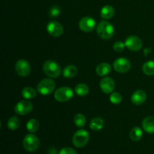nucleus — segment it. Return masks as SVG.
Instances as JSON below:
<instances>
[{"label":"nucleus","instance_id":"obj_1","mask_svg":"<svg viewBox=\"0 0 154 154\" xmlns=\"http://www.w3.org/2000/svg\"><path fill=\"white\" fill-rule=\"evenodd\" d=\"M97 34L101 38L108 40L113 37L114 34V27L111 23L106 20H102L98 23L96 26Z\"/></svg>","mask_w":154,"mask_h":154},{"label":"nucleus","instance_id":"obj_2","mask_svg":"<svg viewBox=\"0 0 154 154\" xmlns=\"http://www.w3.org/2000/svg\"><path fill=\"white\" fill-rule=\"evenodd\" d=\"M43 71L45 75L51 78H57L61 74V67L53 60H48L43 65Z\"/></svg>","mask_w":154,"mask_h":154},{"label":"nucleus","instance_id":"obj_3","mask_svg":"<svg viewBox=\"0 0 154 154\" xmlns=\"http://www.w3.org/2000/svg\"><path fill=\"white\" fill-rule=\"evenodd\" d=\"M89 140H90L89 132L85 129H80L74 134L72 142L76 147L82 148L88 144Z\"/></svg>","mask_w":154,"mask_h":154},{"label":"nucleus","instance_id":"obj_4","mask_svg":"<svg viewBox=\"0 0 154 154\" xmlns=\"http://www.w3.org/2000/svg\"><path fill=\"white\" fill-rule=\"evenodd\" d=\"M23 146L26 151L35 152L38 149L40 146V141L34 134H28L24 137L23 140Z\"/></svg>","mask_w":154,"mask_h":154},{"label":"nucleus","instance_id":"obj_5","mask_svg":"<svg viewBox=\"0 0 154 154\" xmlns=\"http://www.w3.org/2000/svg\"><path fill=\"white\" fill-rule=\"evenodd\" d=\"M55 82L52 79L45 78L42 80L37 86V91L42 96H48L54 91Z\"/></svg>","mask_w":154,"mask_h":154},{"label":"nucleus","instance_id":"obj_6","mask_svg":"<svg viewBox=\"0 0 154 154\" xmlns=\"http://www.w3.org/2000/svg\"><path fill=\"white\" fill-rule=\"evenodd\" d=\"M74 96V92L69 87H63L57 89L54 93V98L57 102H66L71 100Z\"/></svg>","mask_w":154,"mask_h":154},{"label":"nucleus","instance_id":"obj_7","mask_svg":"<svg viewBox=\"0 0 154 154\" xmlns=\"http://www.w3.org/2000/svg\"><path fill=\"white\" fill-rule=\"evenodd\" d=\"M33 109V105L28 99L22 100L16 104L14 107V111L19 115L23 116L29 114Z\"/></svg>","mask_w":154,"mask_h":154},{"label":"nucleus","instance_id":"obj_8","mask_svg":"<svg viewBox=\"0 0 154 154\" xmlns=\"http://www.w3.org/2000/svg\"><path fill=\"white\" fill-rule=\"evenodd\" d=\"M114 70L118 73H126L131 69V63L129 60L124 57H120L114 60Z\"/></svg>","mask_w":154,"mask_h":154},{"label":"nucleus","instance_id":"obj_9","mask_svg":"<svg viewBox=\"0 0 154 154\" xmlns=\"http://www.w3.org/2000/svg\"><path fill=\"white\" fill-rule=\"evenodd\" d=\"M15 71L20 77L26 78L29 76L31 72V67H30L29 63L26 60H20L17 62L15 65Z\"/></svg>","mask_w":154,"mask_h":154},{"label":"nucleus","instance_id":"obj_10","mask_svg":"<svg viewBox=\"0 0 154 154\" xmlns=\"http://www.w3.org/2000/svg\"><path fill=\"white\" fill-rule=\"evenodd\" d=\"M125 45L132 51H138L142 48L143 43L140 38L135 35H130L126 39Z\"/></svg>","mask_w":154,"mask_h":154},{"label":"nucleus","instance_id":"obj_11","mask_svg":"<svg viewBox=\"0 0 154 154\" xmlns=\"http://www.w3.org/2000/svg\"><path fill=\"white\" fill-rule=\"evenodd\" d=\"M47 31L52 37H60L63 33V27L59 22L53 20L47 25Z\"/></svg>","mask_w":154,"mask_h":154},{"label":"nucleus","instance_id":"obj_12","mask_svg":"<svg viewBox=\"0 0 154 154\" xmlns=\"http://www.w3.org/2000/svg\"><path fill=\"white\" fill-rule=\"evenodd\" d=\"M96 20L90 17H84L79 22V28L84 32H92L96 28Z\"/></svg>","mask_w":154,"mask_h":154},{"label":"nucleus","instance_id":"obj_13","mask_svg":"<svg viewBox=\"0 0 154 154\" xmlns=\"http://www.w3.org/2000/svg\"><path fill=\"white\" fill-rule=\"evenodd\" d=\"M100 88L105 94H111L115 88V82L110 77H105L100 81Z\"/></svg>","mask_w":154,"mask_h":154},{"label":"nucleus","instance_id":"obj_14","mask_svg":"<svg viewBox=\"0 0 154 154\" xmlns=\"http://www.w3.org/2000/svg\"><path fill=\"white\" fill-rule=\"evenodd\" d=\"M146 99H147V94L144 90H136L132 95V97H131L132 102L135 105H142L145 102Z\"/></svg>","mask_w":154,"mask_h":154},{"label":"nucleus","instance_id":"obj_15","mask_svg":"<svg viewBox=\"0 0 154 154\" xmlns=\"http://www.w3.org/2000/svg\"><path fill=\"white\" fill-rule=\"evenodd\" d=\"M142 127L146 132L149 134L154 133V117L149 116L142 121Z\"/></svg>","mask_w":154,"mask_h":154},{"label":"nucleus","instance_id":"obj_16","mask_svg":"<svg viewBox=\"0 0 154 154\" xmlns=\"http://www.w3.org/2000/svg\"><path fill=\"white\" fill-rule=\"evenodd\" d=\"M111 66L108 63H100L97 66L96 69V72L99 76L105 77L111 72Z\"/></svg>","mask_w":154,"mask_h":154},{"label":"nucleus","instance_id":"obj_17","mask_svg":"<svg viewBox=\"0 0 154 154\" xmlns=\"http://www.w3.org/2000/svg\"><path fill=\"white\" fill-rule=\"evenodd\" d=\"M114 14H115V10H114V7L110 5H105L102 9H101L100 16L101 17L103 18V19H111V18L114 16Z\"/></svg>","mask_w":154,"mask_h":154},{"label":"nucleus","instance_id":"obj_18","mask_svg":"<svg viewBox=\"0 0 154 154\" xmlns=\"http://www.w3.org/2000/svg\"><path fill=\"white\" fill-rule=\"evenodd\" d=\"M105 122L102 117H94L90 123V128L93 131H100L103 129Z\"/></svg>","mask_w":154,"mask_h":154},{"label":"nucleus","instance_id":"obj_19","mask_svg":"<svg viewBox=\"0 0 154 154\" xmlns=\"http://www.w3.org/2000/svg\"><path fill=\"white\" fill-rule=\"evenodd\" d=\"M78 74V69L73 65H69L63 71V75L66 78H72Z\"/></svg>","mask_w":154,"mask_h":154},{"label":"nucleus","instance_id":"obj_20","mask_svg":"<svg viewBox=\"0 0 154 154\" xmlns=\"http://www.w3.org/2000/svg\"><path fill=\"white\" fill-rule=\"evenodd\" d=\"M131 140L133 141H138L142 138L143 136V131L140 127H134L133 129L131 130L130 134H129Z\"/></svg>","mask_w":154,"mask_h":154},{"label":"nucleus","instance_id":"obj_21","mask_svg":"<svg viewBox=\"0 0 154 154\" xmlns=\"http://www.w3.org/2000/svg\"><path fill=\"white\" fill-rule=\"evenodd\" d=\"M22 96L26 99H34L36 96V90H35L33 87H26L25 88H23V90H22Z\"/></svg>","mask_w":154,"mask_h":154},{"label":"nucleus","instance_id":"obj_22","mask_svg":"<svg viewBox=\"0 0 154 154\" xmlns=\"http://www.w3.org/2000/svg\"><path fill=\"white\" fill-rule=\"evenodd\" d=\"M75 91L76 94L79 96H85L90 92L89 87L85 84H79L75 87Z\"/></svg>","mask_w":154,"mask_h":154},{"label":"nucleus","instance_id":"obj_23","mask_svg":"<svg viewBox=\"0 0 154 154\" xmlns=\"http://www.w3.org/2000/svg\"><path fill=\"white\" fill-rule=\"evenodd\" d=\"M142 71L148 76L154 75V61H147L143 65Z\"/></svg>","mask_w":154,"mask_h":154},{"label":"nucleus","instance_id":"obj_24","mask_svg":"<svg viewBox=\"0 0 154 154\" xmlns=\"http://www.w3.org/2000/svg\"><path fill=\"white\" fill-rule=\"evenodd\" d=\"M26 129L30 133H35L39 129V123L35 119H31L26 124Z\"/></svg>","mask_w":154,"mask_h":154},{"label":"nucleus","instance_id":"obj_25","mask_svg":"<svg viewBox=\"0 0 154 154\" xmlns=\"http://www.w3.org/2000/svg\"><path fill=\"white\" fill-rule=\"evenodd\" d=\"M87 119L83 114H77L74 117V123L75 126L78 128H82L85 126Z\"/></svg>","mask_w":154,"mask_h":154},{"label":"nucleus","instance_id":"obj_26","mask_svg":"<svg viewBox=\"0 0 154 154\" xmlns=\"http://www.w3.org/2000/svg\"><path fill=\"white\" fill-rule=\"evenodd\" d=\"M20 126V120L16 116H13V117H10V119L8 121V127L10 130L14 131L18 129Z\"/></svg>","mask_w":154,"mask_h":154},{"label":"nucleus","instance_id":"obj_27","mask_svg":"<svg viewBox=\"0 0 154 154\" xmlns=\"http://www.w3.org/2000/svg\"><path fill=\"white\" fill-rule=\"evenodd\" d=\"M122 100H123V97L118 92H113L110 95V101L112 104L118 105V104L121 103Z\"/></svg>","mask_w":154,"mask_h":154},{"label":"nucleus","instance_id":"obj_28","mask_svg":"<svg viewBox=\"0 0 154 154\" xmlns=\"http://www.w3.org/2000/svg\"><path fill=\"white\" fill-rule=\"evenodd\" d=\"M60 13H61V9L57 5L52 6L49 10V15L51 17H57Z\"/></svg>","mask_w":154,"mask_h":154},{"label":"nucleus","instance_id":"obj_29","mask_svg":"<svg viewBox=\"0 0 154 154\" xmlns=\"http://www.w3.org/2000/svg\"><path fill=\"white\" fill-rule=\"evenodd\" d=\"M125 47H126L125 43L120 42V41L116 42L114 44V45H113V48H114V51L117 53H120V52H122V51H123Z\"/></svg>","mask_w":154,"mask_h":154},{"label":"nucleus","instance_id":"obj_30","mask_svg":"<svg viewBox=\"0 0 154 154\" xmlns=\"http://www.w3.org/2000/svg\"><path fill=\"white\" fill-rule=\"evenodd\" d=\"M58 154H77V152L72 147H66L62 149Z\"/></svg>","mask_w":154,"mask_h":154},{"label":"nucleus","instance_id":"obj_31","mask_svg":"<svg viewBox=\"0 0 154 154\" xmlns=\"http://www.w3.org/2000/svg\"><path fill=\"white\" fill-rule=\"evenodd\" d=\"M150 51H151V49H150V48H146V49H144V53H145L146 57H147V55L149 53H150Z\"/></svg>","mask_w":154,"mask_h":154}]
</instances>
